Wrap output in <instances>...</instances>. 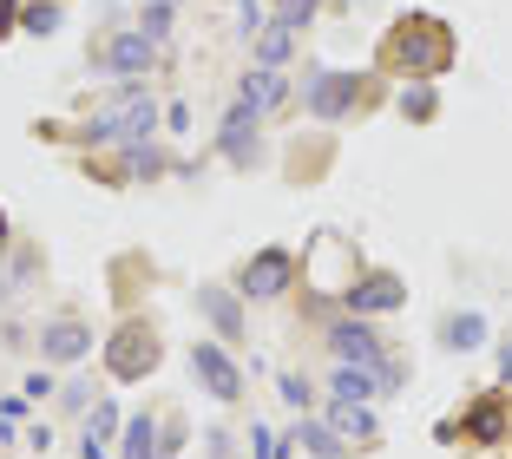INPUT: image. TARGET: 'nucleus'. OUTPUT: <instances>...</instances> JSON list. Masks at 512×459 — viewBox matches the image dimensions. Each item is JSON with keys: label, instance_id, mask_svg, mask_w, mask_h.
Wrapping results in <instances>:
<instances>
[{"label": "nucleus", "instance_id": "1", "mask_svg": "<svg viewBox=\"0 0 512 459\" xmlns=\"http://www.w3.org/2000/svg\"><path fill=\"white\" fill-rule=\"evenodd\" d=\"M158 99L145 92V79H119L112 99L86 119V145H151L158 138Z\"/></svg>", "mask_w": 512, "mask_h": 459}, {"label": "nucleus", "instance_id": "2", "mask_svg": "<svg viewBox=\"0 0 512 459\" xmlns=\"http://www.w3.org/2000/svg\"><path fill=\"white\" fill-rule=\"evenodd\" d=\"M388 60L407 79H440L453 66V33L434 14H407V27H394V40H388Z\"/></svg>", "mask_w": 512, "mask_h": 459}, {"label": "nucleus", "instance_id": "3", "mask_svg": "<svg viewBox=\"0 0 512 459\" xmlns=\"http://www.w3.org/2000/svg\"><path fill=\"white\" fill-rule=\"evenodd\" d=\"M322 341H329V355H335V361H348V368H375V374H381V387H401V368L388 361L381 335L368 328V315H335Z\"/></svg>", "mask_w": 512, "mask_h": 459}, {"label": "nucleus", "instance_id": "4", "mask_svg": "<svg viewBox=\"0 0 512 459\" xmlns=\"http://www.w3.org/2000/svg\"><path fill=\"white\" fill-rule=\"evenodd\" d=\"M355 99H362V79L342 73V66H316V73L302 79V112H309V119H322V125L348 119V112H355Z\"/></svg>", "mask_w": 512, "mask_h": 459}, {"label": "nucleus", "instance_id": "5", "mask_svg": "<svg viewBox=\"0 0 512 459\" xmlns=\"http://www.w3.org/2000/svg\"><path fill=\"white\" fill-rule=\"evenodd\" d=\"M191 381L204 387L211 400H237L243 394V368L224 341H191Z\"/></svg>", "mask_w": 512, "mask_h": 459}, {"label": "nucleus", "instance_id": "6", "mask_svg": "<svg viewBox=\"0 0 512 459\" xmlns=\"http://www.w3.org/2000/svg\"><path fill=\"white\" fill-rule=\"evenodd\" d=\"M289 276H296V256L270 243V250H256L250 263H243L237 296H243V302H270V296H283V289H289Z\"/></svg>", "mask_w": 512, "mask_h": 459}, {"label": "nucleus", "instance_id": "7", "mask_svg": "<svg viewBox=\"0 0 512 459\" xmlns=\"http://www.w3.org/2000/svg\"><path fill=\"white\" fill-rule=\"evenodd\" d=\"M151 66H158V40H145L138 27L112 33V40L99 46V73H106V79H145Z\"/></svg>", "mask_w": 512, "mask_h": 459}, {"label": "nucleus", "instance_id": "8", "mask_svg": "<svg viewBox=\"0 0 512 459\" xmlns=\"http://www.w3.org/2000/svg\"><path fill=\"white\" fill-rule=\"evenodd\" d=\"M342 302H348V315H394V309L407 302V282H401V276H388V269H375V276L348 282Z\"/></svg>", "mask_w": 512, "mask_h": 459}, {"label": "nucleus", "instance_id": "9", "mask_svg": "<svg viewBox=\"0 0 512 459\" xmlns=\"http://www.w3.org/2000/svg\"><path fill=\"white\" fill-rule=\"evenodd\" d=\"M256 125H263V112H250V105H230L224 125H217V151H224L237 171H250L256 151H263V138H256Z\"/></svg>", "mask_w": 512, "mask_h": 459}, {"label": "nucleus", "instance_id": "10", "mask_svg": "<svg viewBox=\"0 0 512 459\" xmlns=\"http://www.w3.org/2000/svg\"><path fill=\"white\" fill-rule=\"evenodd\" d=\"M191 302H197V315L211 322L217 341H237L243 335V302H237V289H224V282H197Z\"/></svg>", "mask_w": 512, "mask_h": 459}, {"label": "nucleus", "instance_id": "11", "mask_svg": "<svg viewBox=\"0 0 512 459\" xmlns=\"http://www.w3.org/2000/svg\"><path fill=\"white\" fill-rule=\"evenodd\" d=\"M92 355V328L73 322V315H60V322L40 328V361H53V368H66V361H86Z\"/></svg>", "mask_w": 512, "mask_h": 459}, {"label": "nucleus", "instance_id": "12", "mask_svg": "<svg viewBox=\"0 0 512 459\" xmlns=\"http://www.w3.org/2000/svg\"><path fill=\"white\" fill-rule=\"evenodd\" d=\"M106 355H112V374H138V368H151V361H158V341H151L145 328H119Z\"/></svg>", "mask_w": 512, "mask_h": 459}, {"label": "nucleus", "instance_id": "13", "mask_svg": "<svg viewBox=\"0 0 512 459\" xmlns=\"http://www.w3.org/2000/svg\"><path fill=\"white\" fill-rule=\"evenodd\" d=\"M329 394H335V400H355V407H368V400L388 394V387H381L375 368H348V361H335V368H329Z\"/></svg>", "mask_w": 512, "mask_h": 459}, {"label": "nucleus", "instance_id": "14", "mask_svg": "<svg viewBox=\"0 0 512 459\" xmlns=\"http://www.w3.org/2000/svg\"><path fill=\"white\" fill-rule=\"evenodd\" d=\"M283 92H289V79L270 73V66H256V73L237 79V105H250V112H270V105H283Z\"/></svg>", "mask_w": 512, "mask_h": 459}, {"label": "nucleus", "instance_id": "15", "mask_svg": "<svg viewBox=\"0 0 512 459\" xmlns=\"http://www.w3.org/2000/svg\"><path fill=\"white\" fill-rule=\"evenodd\" d=\"M440 348H453V355H473V348H486V315L480 309H460L440 322Z\"/></svg>", "mask_w": 512, "mask_h": 459}, {"label": "nucleus", "instance_id": "16", "mask_svg": "<svg viewBox=\"0 0 512 459\" xmlns=\"http://www.w3.org/2000/svg\"><path fill=\"white\" fill-rule=\"evenodd\" d=\"M119 459H165L158 446V414H132L119 427Z\"/></svg>", "mask_w": 512, "mask_h": 459}, {"label": "nucleus", "instance_id": "17", "mask_svg": "<svg viewBox=\"0 0 512 459\" xmlns=\"http://www.w3.org/2000/svg\"><path fill=\"white\" fill-rule=\"evenodd\" d=\"M329 427L342 433L348 446H375V440H381L375 414H368V407H355V400H335V407H329Z\"/></svg>", "mask_w": 512, "mask_h": 459}, {"label": "nucleus", "instance_id": "18", "mask_svg": "<svg viewBox=\"0 0 512 459\" xmlns=\"http://www.w3.org/2000/svg\"><path fill=\"white\" fill-rule=\"evenodd\" d=\"M289 446H302V453H316V459H342V453H348V440H342V433H335L329 420H309V414L296 420Z\"/></svg>", "mask_w": 512, "mask_h": 459}, {"label": "nucleus", "instance_id": "19", "mask_svg": "<svg viewBox=\"0 0 512 459\" xmlns=\"http://www.w3.org/2000/svg\"><path fill=\"white\" fill-rule=\"evenodd\" d=\"M250 53H256V66H270V73H283V66H289V53H296V33H289V27H276V20H270V27H263V33L250 40Z\"/></svg>", "mask_w": 512, "mask_h": 459}, {"label": "nucleus", "instance_id": "20", "mask_svg": "<svg viewBox=\"0 0 512 459\" xmlns=\"http://www.w3.org/2000/svg\"><path fill=\"white\" fill-rule=\"evenodd\" d=\"M440 112V92H434V79H414V86L401 92V119H414V125H427Z\"/></svg>", "mask_w": 512, "mask_h": 459}, {"label": "nucleus", "instance_id": "21", "mask_svg": "<svg viewBox=\"0 0 512 459\" xmlns=\"http://www.w3.org/2000/svg\"><path fill=\"white\" fill-rule=\"evenodd\" d=\"M60 14H66V0H20V27L40 33V40L60 27Z\"/></svg>", "mask_w": 512, "mask_h": 459}, {"label": "nucleus", "instance_id": "22", "mask_svg": "<svg viewBox=\"0 0 512 459\" xmlns=\"http://www.w3.org/2000/svg\"><path fill=\"white\" fill-rule=\"evenodd\" d=\"M119 427H125L119 407H112V400H92V414H86V440H79V446H106Z\"/></svg>", "mask_w": 512, "mask_h": 459}, {"label": "nucleus", "instance_id": "23", "mask_svg": "<svg viewBox=\"0 0 512 459\" xmlns=\"http://www.w3.org/2000/svg\"><path fill=\"white\" fill-rule=\"evenodd\" d=\"M316 14H322V0H276V7H270V20H276V27H289V33H302Z\"/></svg>", "mask_w": 512, "mask_h": 459}, {"label": "nucleus", "instance_id": "24", "mask_svg": "<svg viewBox=\"0 0 512 459\" xmlns=\"http://www.w3.org/2000/svg\"><path fill=\"white\" fill-rule=\"evenodd\" d=\"M165 151L158 145H125V178H158V171H165Z\"/></svg>", "mask_w": 512, "mask_h": 459}, {"label": "nucleus", "instance_id": "25", "mask_svg": "<svg viewBox=\"0 0 512 459\" xmlns=\"http://www.w3.org/2000/svg\"><path fill=\"white\" fill-rule=\"evenodd\" d=\"M276 394H283L289 407H296V414H309V407H316V387L302 381V374H283V381H276Z\"/></svg>", "mask_w": 512, "mask_h": 459}, {"label": "nucleus", "instance_id": "26", "mask_svg": "<svg viewBox=\"0 0 512 459\" xmlns=\"http://www.w3.org/2000/svg\"><path fill=\"white\" fill-rule=\"evenodd\" d=\"M467 427L480 433V440H506V427H499V400H486V407H473Z\"/></svg>", "mask_w": 512, "mask_h": 459}, {"label": "nucleus", "instance_id": "27", "mask_svg": "<svg viewBox=\"0 0 512 459\" xmlns=\"http://www.w3.org/2000/svg\"><path fill=\"white\" fill-rule=\"evenodd\" d=\"M289 453V440H276L270 427H250V459H283Z\"/></svg>", "mask_w": 512, "mask_h": 459}, {"label": "nucleus", "instance_id": "28", "mask_svg": "<svg viewBox=\"0 0 512 459\" xmlns=\"http://www.w3.org/2000/svg\"><path fill=\"white\" fill-rule=\"evenodd\" d=\"M171 20H178L171 7H145V14H138V33H145V40H165V33H171Z\"/></svg>", "mask_w": 512, "mask_h": 459}, {"label": "nucleus", "instance_id": "29", "mask_svg": "<svg viewBox=\"0 0 512 459\" xmlns=\"http://www.w3.org/2000/svg\"><path fill=\"white\" fill-rule=\"evenodd\" d=\"M60 407H66V414H92V381H66Z\"/></svg>", "mask_w": 512, "mask_h": 459}, {"label": "nucleus", "instance_id": "30", "mask_svg": "<svg viewBox=\"0 0 512 459\" xmlns=\"http://www.w3.org/2000/svg\"><path fill=\"white\" fill-rule=\"evenodd\" d=\"M20 394H27V400H46V394H53V374H46V368H33L27 381H20Z\"/></svg>", "mask_w": 512, "mask_h": 459}, {"label": "nucleus", "instance_id": "31", "mask_svg": "<svg viewBox=\"0 0 512 459\" xmlns=\"http://www.w3.org/2000/svg\"><path fill=\"white\" fill-rule=\"evenodd\" d=\"M499 381H506V387H512V335H506V341H499Z\"/></svg>", "mask_w": 512, "mask_h": 459}, {"label": "nucleus", "instance_id": "32", "mask_svg": "<svg viewBox=\"0 0 512 459\" xmlns=\"http://www.w3.org/2000/svg\"><path fill=\"white\" fill-rule=\"evenodd\" d=\"M7 27H20V0H0V33Z\"/></svg>", "mask_w": 512, "mask_h": 459}, {"label": "nucleus", "instance_id": "33", "mask_svg": "<svg viewBox=\"0 0 512 459\" xmlns=\"http://www.w3.org/2000/svg\"><path fill=\"white\" fill-rule=\"evenodd\" d=\"M145 7H171V0H145Z\"/></svg>", "mask_w": 512, "mask_h": 459}, {"label": "nucleus", "instance_id": "34", "mask_svg": "<svg viewBox=\"0 0 512 459\" xmlns=\"http://www.w3.org/2000/svg\"><path fill=\"white\" fill-rule=\"evenodd\" d=\"M0 302H7V282H0Z\"/></svg>", "mask_w": 512, "mask_h": 459}]
</instances>
